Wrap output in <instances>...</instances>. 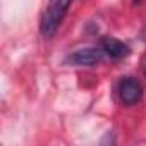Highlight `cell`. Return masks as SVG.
I'll return each mask as SVG.
<instances>
[{
	"instance_id": "obj_2",
	"label": "cell",
	"mask_w": 146,
	"mask_h": 146,
	"mask_svg": "<svg viewBox=\"0 0 146 146\" xmlns=\"http://www.w3.org/2000/svg\"><path fill=\"white\" fill-rule=\"evenodd\" d=\"M103 48H96V46H86V48H79L76 52H72L65 62L69 65H96L98 62H102L103 58Z\"/></svg>"
},
{
	"instance_id": "obj_4",
	"label": "cell",
	"mask_w": 146,
	"mask_h": 146,
	"mask_svg": "<svg viewBox=\"0 0 146 146\" xmlns=\"http://www.w3.org/2000/svg\"><path fill=\"white\" fill-rule=\"evenodd\" d=\"M102 48L112 58H125L131 53V48L124 41H120V40H117L113 36H105L102 40Z\"/></svg>"
},
{
	"instance_id": "obj_5",
	"label": "cell",
	"mask_w": 146,
	"mask_h": 146,
	"mask_svg": "<svg viewBox=\"0 0 146 146\" xmlns=\"http://www.w3.org/2000/svg\"><path fill=\"white\" fill-rule=\"evenodd\" d=\"M132 2H134V4H139V2H141V0H132Z\"/></svg>"
},
{
	"instance_id": "obj_3",
	"label": "cell",
	"mask_w": 146,
	"mask_h": 146,
	"mask_svg": "<svg viewBox=\"0 0 146 146\" xmlns=\"http://www.w3.org/2000/svg\"><path fill=\"white\" fill-rule=\"evenodd\" d=\"M119 96L124 105H136L143 98V86L134 78H124L119 83Z\"/></svg>"
},
{
	"instance_id": "obj_1",
	"label": "cell",
	"mask_w": 146,
	"mask_h": 146,
	"mask_svg": "<svg viewBox=\"0 0 146 146\" xmlns=\"http://www.w3.org/2000/svg\"><path fill=\"white\" fill-rule=\"evenodd\" d=\"M70 2L72 0H50L48 2L40 21V31L45 38H52L57 33L60 23L67 14V9L70 7Z\"/></svg>"
},
{
	"instance_id": "obj_6",
	"label": "cell",
	"mask_w": 146,
	"mask_h": 146,
	"mask_svg": "<svg viewBox=\"0 0 146 146\" xmlns=\"http://www.w3.org/2000/svg\"><path fill=\"white\" fill-rule=\"evenodd\" d=\"M144 78H146V67H144Z\"/></svg>"
}]
</instances>
